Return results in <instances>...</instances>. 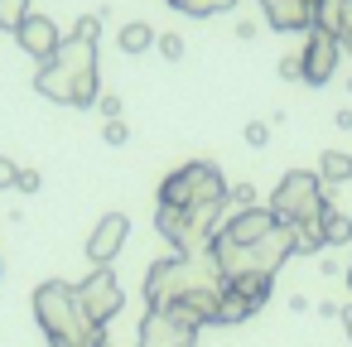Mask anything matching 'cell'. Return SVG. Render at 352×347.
I'll return each instance as SVG.
<instances>
[{
    "mask_svg": "<svg viewBox=\"0 0 352 347\" xmlns=\"http://www.w3.org/2000/svg\"><path fill=\"white\" fill-rule=\"evenodd\" d=\"M155 44H160V54H164L169 63L184 58V39H179V34H155Z\"/></svg>",
    "mask_w": 352,
    "mask_h": 347,
    "instance_id": "7402d4cb",
    "label": "cell"
},
{
    "mask_svg": "<svg viewBox=\"0 0 352 347\" xmlns=\"http://www.w3.org/2000/svg\"><path fill=\"white\" fill-rule=\"evenodd\" d=\"M126 236H131L126 212H107V217L92 227V236H87V260H92V265H111V260L121 256Z\"/></svg>",
    "mask_w": 352,
    "mask_h": 347,
    "instance_id": "9c48e42d",
    "label": "cell"
},
{
    "mask_svg": "<svg viewBox=\"0 0 352 347\" xmlns=\"http://www.w3.org/2000/svg\"><path fill=\"white\" fill-rule=\"evenodd\" d=\"M39 183H44V179H39L34 169H20V174H15V188H20V193H39Z\"/></svg>",
    "mask_w": 352,
    "mask_h": 347,
    "instance_id": "d4e9b609",
    "label": "cell"
},
{
    "mask_svg": "<svg viewBox=\"0 0 352 347\" xmlns=\"http://www.w3.org/2000/svg\"><path fill=\"white\" fill-rule=\"evenodd\" d=\"M265 140H270V126L265 121H251L246 126V145H265Z\"/></svg>",
    "mask_w": 352,
    "mask_h": 347,
    "instance_id": "484cf974",
    "label": "cell"
},
{
    "mask_svg": "<svg viewBox=\"0 0 352 347\" xmlns=\"http://www.w3.org/2000/svg\"><path fill=\"white\" fill-rule=\"evenodd\" d=\"M97 111H102L107 121H116V116H121V97H111V92H102V97H97Z\"/></svg>",
    "mask_w": 352,
    "mask_h": 347,
    "instance_id": "cb8c5ba5",
    "label": "cell"
},
{
    "mask_svg": "<svg viewBox=\"0 0 352 347\" xmlns=\"http://www.w3.org/2000/svg\"><path fill=\"white\" fill-rule=\"evenodd\" d=\"M227 208H236V212H241V208H256V188H251V183L227 188Z\"/></svg>",
    "mask_w": 352,
    "mask_h": 347,
    "instance_id": "44dd1931",
    "label": "cell"
},
{
    "mask_svg": "<svg viewBox=\"0 0 352 347\" xmlns=\"http://www.w3.org/2000/svg\"><path fill=\"white\" fill-rule=\"evenodd\" d=\"M97 347H111V342H107V337H102V342H97Z\"/></svg>",
    "mask_w": 352,
    "mask_h": 347,
    "instance_id": "4dcf8cb0",
    "label": "cell"
},
{
    "mask_svg": "<svg viewBox=\"0 0 352 347\" xmlns=\"http://www.w3.org/2000/svg\"><path fill=\"white\" fill-rule=\"evenodd\" d=\"M30 15H34V0H0V30L15 34Z\"/></svg>",
    "mask_w": 352,
    "mask_h": 347,
    "instance_id": "d6986e66",
    "label": "cell"
},
{
    "mask_svg": "<svg viewBox=\"0 0 352 347\" xmlns=\"http://www.w3.org/2000/svg\"><path fill=\"white\" fill-rule=\"evenodd\" d=\"M289 232H294V251H304V256L323 251V232H318V222H299V227H289Z\"/></svg>",
    "mask_w": 352,
    "mask_h": 347,
    "instance_id": "ffe728a7",
    "label": "cell"
},
{
    "mask_svg": "<svg viewBox=\"0 0 352 347\" xmlns=\"http://www.w3.org/2000/svg\"><path fill=\"white\" fill-rule=\"evenodd\" d=\"M217 284H227V280H222L212 251H203V256H169V260L150 265V275H145V304L150 309H174L179 299H188L198 289H217Z\"/></svg>",
    "mask_w": 352,
    "mask_h": 347,
    "instance_id": "3957f363",
    "label": "cell"
},
{
    "mask_svg": "<svg viewBox=\"0 0 352 347\" xmlns=\"http://www.w3.org/2000/svg\"><path fill=\"white\" fill-rule=\"evenodd\" d=\"M261 10H265V20L275 25V30H299V34H309L314 30V15H318V0H261Z\"/></svg>",
    "mask_w": 352,
    "mask_h": 347,
    "instance_id": "7c38bea8",
    "label": "cell"
},
{
    "mask_svg": "<svg viewBox=\"0 0 352 347\" xmlns=\"http://www.w3.org/2000/svg\"><path fill=\"white\" fill-rule=\"evenodd\" d=\"M15 44L30 54V58H39V63H49L54 54H58V44H63V34H58V25L49 20V15H30L20 30H15Z\"/></svg>",
    "mask_w": 352,
    "mask_h": 347,
    "instance_id": "8fae6325",
    "label": "cell"
},
{
    "mask_svg": "<svg viewBox=\"0 0 352 347\" xmlns=\"http://www.w3.org/2000/svg\"><path fill=\"white\" fill-rule=\"evenodd\" d=\"M280 78H289V82H299V54H289V58H280Z\"/></svg>",
    "mask_w": 352,
    "mask_h": 347,
    "instance_id": "4316f807",
    "label": "cell"
},
{
    "mask_svg": "<svg viewBox=\"0 0 352 347\" xmlns=\"http://www.w3.org/2000/svg\"><path fill=\"white\" fill-rule=\"evenodd\" d=\"M318 179H323V183H352V155L323 150V155H318Z\"/></svg>",
    "mask_w": 352,
    "mask_h": 347,
    "instance_id": "5bb4252c",
    "label": "cell"
},
{
    "mask_svg": "<svg viewBox=\"0 0 352 347\" xmlns=\"http://www.w3.org/2000/svg\"><path fill=\"white\" fill-rule=\"evenodd\" d=\"M34 318H39V328H44V337L54 347H97L107 337L82 313V304H78V294H73L68 280H49V284L34 289Z\"/></svg>",
    "mask_w": 352,
    "mask_h": 347,
    "instance_id": "7a4b0ae2",
    "label": "cell"
},
{
    "mask_svg": "<svg viewBox=\"0 0 352 347\" xmlns=\"http://www.w3.org/2000/svg\"><path fill=\"white\" fill-rule=\"evenodd\" d=\"M15 174H20V169H15L6 155H0V188H15Z\"/></svg>",
    "mask_w": 352,
    "mask_h": 347,
    "instance_id": "83f0119b",
    "label": "cell"
},
{
    "mask_svg": "<svg viewBox=\"0 0 352 347\" xmlns=\"http://www.w3.org/2000/svg\"><path fill=\"white\" fill-rule=\"evenodd\" d=\"M155 222L179 256H203L212 251V236L222 232L227 208H155Z\"/></svg>",
    "mask_w": 352,
    "mask_h": 347,
    "instance_id": "5b68a950",
    "label": "cell"
},
{
    "mask_svg": "<svg viewBox=\"0 0 352 347\" xmlns=\"http://www.w3.org/2000/svg\"><path fill=\"white\" fill-rule=\"evenodd\" d=\"M275 227H280V222H275L270 208H241V212H227V222H222L217 236H227V241H236V246H256V241L270 236Z\"/></svg>",
    "mask_w": 352,
    "mask_h": 347,
    "instance_id": "30bf717a",
    "label": "cell"
},
{
    "mask_svg": "<svg viewBox=\"0 0 352 347\" xmlns=\"http://www.w3.org/2000/svg\"><path fill=\"white\" fill-rule=\"evenodd\" d=\"M97 34H102V15H82L73 25V34L58 44V54L49 63H39L34 92H44L58 107H97V97H102V82H97Z\"/></svg>",
    "mask_w": 352,
    "mask_h": 347,
    "instance_id": "6da1fadb",
    "label": "cell"
},
{
    "mask_svg": "<svg viewBox=\"0 0 352 347\" xmlns=\"http://www.w3.org/2000/svg\"><path fill=\"white\" fill-rule=\"evenodd\" d=\"M323 208H328V198H323V179L309 174V169H289V174L275 183V193H270V212H275V222H285V227L318 222Z\"/></svg>",
    "mask_w": 352,
    "mask_h": 347,
    "instance_id": "8992f818",
    "label": "cell"
},
{
    "mask_svg": "<svg viewBox=\"0 0 352 347\" xmlns=\"http://www.w3.org/2000/svg\"><path fill=\"white\" fill-rule=\"evenodd\" d=\"M102 135H107V145H126V140H131V131H126V121H121V116H116V121H107V126H102Z\"/></svg>",
    "mask_w": 352,
    "mask_h": 347,
    "instance_id": "603a6c76",
    "label": "cell"
},
{
    "mask_svg": "<svg viewBox=\"0 0 352 347\" xmlns=\"http://www.w3.org/2000/svg\"><path fill=\"white\" fill-rule=\"evenodd\" d=\"M270 280H275V275H236V280H227V284H232L251 309H261V304L270 299Z\"/></svg>",
    "mask_w": 352,
    "mask_h": 347,
    "instance_id": "9a60e30c",
    "label": "cell"
},
{
    "mask_svg": "<svg viewBox=\"0 0 352 347\" xmlns=\"http://www.w3.org/2000/svg\"><path fill=\"white\" fill-rule=\"evenodd\" d=\"M116 44H121V54H150L155 49V30L150 25H121V34H116Z\"/></svg>",
    "mask_w": 352,
    "mask_h": 347,
    "instance_id": "2e32d148",
    "label": "cell"
},
{
    "mask_svg": "<svg viewBox=\"0 0 352 347\" xmlns=\"http://www.w3.org/2000/svg\"><path fill=\"white\" fill-rule=\"evenodd\" d=\"M338 58H342V49H338V39L328 34V30H309L304 34V49H299V82H309V87H323L333 73H338Z\"/></svg>",
    "mask_w": 352,
    "mask_h": 347,
    "instance_id": "ba28073f",
    "label": "cell"
},
{
    "mask_svg": "<svg viewBox=\"0 0 352 347\" xmlns=\"http://www.w3.org/2000/svg\"><path fill=\"white\" fill-rule=\"evenodd\" d=\"M342 275H347V284H352V260H347V270H342Z\"/></svg>",
    "mask_w": 352,
    "mask_h": 347,
    "instance_id": "f546056e",
    "label": "cell"
},
{
    "mask_svg": "<svg viewBox=\"0 0 352 347\" xmlns=\"http://www.w3.org/2000/svg\"><path fill=\"white\" fill-rule=\"evenodd\" d=\"M338 318H342V328H347V337H352V304H347V309H342Z\"/></svg>",
    "mask_w": 352,
    "mask_h": 347,
    "instance_id": "f1b7e54d",
    "label": "cell"
},
{
    "mask_svg": "<svg viewBox=\"0 0 352 347\" xmlns=\"http://www.w3.org/2000/svg\"><path fill=\"white\" fill-rule=\"evenodd\" d=\"M318 232H323V246H347L352 241V217L338 212V208H323L318 212Z\"/></svg>",
    "mask_w": 352,
    "mask_h": 347,
    "instance_id": "4fadbf2b",
    "label": "cell"
},
{
    "mask_svg": "<svg viewBox=\"0 0 352 347\" xmlns=\"http://www.w3.org/2000/svg\"><path fill=\"white\" fill-rule=\"evenodd\" d=\"M251 313H256V309H251V304H246V299H241V294H236L232 284H222V304H217V323H246Z\"/></svg>",
    "mask_w": 352,
    "mask_h": 347,
    "instance_id": "e0dca14e",
    "label": "cell"
},
{
    "mask_svg": "<svg viewBox=\"0 0 352 347\" xmlns=\"http://www.w3.org/2000/svg\"><path fill=\"white\" fill-rule=\"evenodd\" d=\"M73 294H78L82 313H87L97 328H107V323L126 309V289H121V280L111 275V265H97L82 284H73Z\"/></svg>",
    "mask_w": 352,
    "mask_h": 347,
    "instance_id": "52a82bcc",
    "label": "cell"
},
{
    "mask_svg": "<svg viewBox=\"0 0 352 347\" xmlns=\"http://www.w3.org/2000/svg\"><path fill=\"white\" fill-rule=\"evenodd\" d=\"M160 208H227V179L212 159H188L160 183Z\"/></svg>",
    "mask_w": 352,
    "mask_h": 347,
    "instance_id": "277c9868",
    "label": "cell"
},
{
    "mask_svg": "<svg viewBox=\"0 0 352 347\" xmlns=\"http://www.w3.org/2000/svg\"><path fill=\"white\" fill-rule=\"evenodd\" d=\"M179 15H193V20H208V15H227L236 10V0H174Z\"/></svg>",
    "mask_w": 352,
    "mask_h": 347,
    "instance_id": "ac0fdd59",
    "label": "cell"
}]
</instances>
